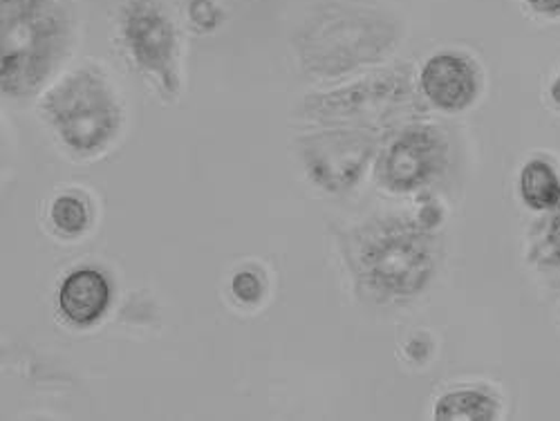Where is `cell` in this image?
Returning <instances> with one entry per match:
<instances>
[{"instance_id":"3","label":"cell","mask_w":560,"mask_h":421,"mask_svg":"<svg viewBox=\"0 0 560 421\" xmlns=\"http://www.w3.org/2000/svg\"><path fill=\"white\" fill-rule=\"evenodd\" d=\"M74 0H0V90L30 100L50 87L79 40Z\"/></svg>"},{"instance_id":"18","label":"cell","mask_w":560,"mask_h":421,"mask_svg":"<svg viewBox=\"0 0 560 421\" xmlns=\"http://www.w3.org/2000/svg\"><path fill=\"white\" fill-rule=\"evenodd\" d=\"M556 318H558V330H560V299H558V307H556Z\"/></svg>"},{"instance_id":"4","label":"cell","mask_w":560,"mask_h":421,"mask_svg":"<svg viewBox=\"0 0 560 421\" xmlns=\"http://www.w3.org/2000/svg\"><path fill=\"white\" fill-rule=\"evenodd\" d=\"M40 113L61 147L79 160L104 155L124 128L119 92L97 63L79 66L59 77L45 90Z\"/></svg>"},{"instance_id":"15","label":"cell","mask_w":560,"mask_h":421,"mask_svg":"<svg viewBox=\"0 0 560 421\" xmlns=\"http://www.w3.org/2000/svg\"><path fill=\"white\" fill-rule=\"evenodd\" d=\"M231 294L243 305H256L265 296V280L254 269H241L231 280Z\"/></svg>"},{"instance_id":"7","label":"cell","mask_w":560,"mask_h":421,"mask_svg":"<svg viewBox=\"0 0 560 421\" xmlns=\"http://www.w3.org/2000/svg\"><path fill=\"white\" fill-rule=\"evenodd\" d=\"M453 149L448 132L429 119H412L384 139L375 177L390 196H424L448 173Z\"/></svg>"},{"instance_id":"11","label":"cell","mask_w":560,"mask_h":421,"mask_svg":"<svg viewBox=\"0 0 560 421\" xmlns=\"http://www.w3.org/2000/svg\"><path fill=\"white\" fill-rule=\"evenodd\" d=\"M431 417L438 421H498L504 417V399L493 386L459 384L435 397Z\"/></svg>"},{"instance_id":"14","label":"cell","mask_w":560,"mask_h":421,"mask_svg":"<svg viewBox=\"0 0 560 421\" xmlns=\"http://www.w3.org/2000/svg\"><path fill=\"white\" fill-rule=\"evenodd\" d=\"M95 213L85 196L77 191H63L55 196L48 207V222L52 224L55 233L66 241H79L92 226Z\"/></svg>"},{"instance_id":"9","label":"cell","mask_w":560,"mask_h":421,"mask_svg":"<svg viewBox=\"0 0 560 421\" xmlns=\"http://www.w3.org/2000/svg\"><path fill=\"white\" fill-rule=\"evenodd\" d=\"M417 90L429 110L464 115L478 106L487 87L482 63L466 50L442 48L431 52L415 72Z\"/></svg>"},{"instance_id":"12","label":"cell","mask_w":560,"mask_h":421,"mask_svg":"<svg viewBox=\"0 0 560 421\" xmlns=\"http://www.w3.org/2000/svg\"><path fill=\"white\" fill-rule=\"evenodd\" d=\"M516 198L534 218L560 204V162L549 153L529 155L516 173Z\"/></svg>"},{"instance_id":"5","label":"cell","mask_w":560,"mask_h":421,"mask_svg":"<svg viewBox=\"0 0 560 421\" xmlns=\"http://www.w3.org/2000/svg\"><path fill=\"white\" fill-rule=\"evenodd\" d=\"M429 110L410 68L365 72L346 85L314 92L299 106V117L316 126H361L390 132Z\"/></svg>"},{"instance_id":"2","label":"cell","mask_w":560,"mask_h":421,"mask_svg":"<svg viewBox=\"0 0 560 421\" xmlns=\"http://www.w3.org/2000/svg\"><path fill=\"white\" fill-rule=\"evenodd\" d=\"M442 265L440 226L412 213L365 222L352 238L350 267L363 292L388 305L424 296Z\"/></svg>"},{"instance_id":"16","label":"cell","mask_w":560,"mask_h":421,"mask_svg":"<svg viewBox=\"0 0 560 421\" xmlns=\"http://www.w3.org/2000/svg\"><path fill=\"white\" fill-rule=\"evenodd\" d=\"M516 3L536 23H560V0H516Z\"/></svg>"},{"instance_id":"8","label":"cell","mask_w":560,"mask_h":421,"mask_svg":"<svg viewBox=\"0 0 560 421\" xmlns=\"http://www.w3.org/2000/svg\"><path fill=\"white\" fill-rule=\"evenodd\" d=\"M393 132V130H390ZM388 132L361 126H320L296 139L301 166L316 189L343 196L361 184Z\"/></svg>"},{"instance_id":"13","label":"cell","mask_w":560,"mask_h":421,"mask_svg":"<svg viewBox=\"0 0 560 421\" xmlns=\"http://www.w3.org/2000/svg\"><path fill=\"white\" fill-rule=\"evenodd\" d=\"M525 262L545 288L560 292V204L534 218L525 233Z\"/></svg>"},{"instance_id":"17","label":"cell","mask_w":560,"mask_h":421,"mask_svg":"<svg viewBox=\"0 0 560 421\" xmlns=\"http://www.w3.org/2000/svg\"><path fill=\"white\" fill-rule=\"evenodd\" d=\"M545 100L553 113H560V66L551 72L545 85Z\"/></svg>"},{"instance_id":"1","label":"cell","mask_w":560,"mask_h":421,"mask_svg":"<svg viewBox=\"0 0 560 421\" xmlns=\"http://www.w3.org/2000/svg\"><path fill=\"white\" fill-rule=\"evenodd\" d=\"M404 38L406 23L390 8L365 0H325L296 27L292 50L301 72L337 81L386 63Z\"/></svg>"},{"instance_id":"10","label":"cell","mask_w":560,"mask_h":421,"mask_svg":"<svg viewBox=\"0 0 560 421\" xmlns=\"http://www.w3.org/2000/svg\"><path fill=\"white\" fill-rule=\"evenodd\" d=\"M115 288L106 271L81 265L63 276L57 290V307L72 327L97 325L113 307Z\"/></svg>"},{"instance_id":"6","label":"cell","mask_w":560,"mask_h":421,"mask_svg":"<svg viewBox=\"0 0 560 421\" xmlns=\"http://www.w3.org/2000/svg\"><path fill=\"white\" fill-rule=\"evenodd\" d=\"M117 40L128 63L158 95L173 102L182 92V43L164 0H124L117 14Z\"/></svg>"}]
</instances>
